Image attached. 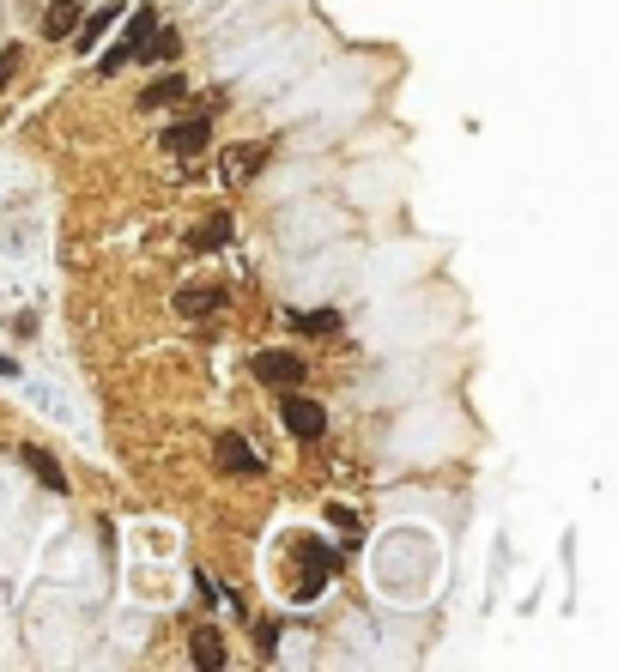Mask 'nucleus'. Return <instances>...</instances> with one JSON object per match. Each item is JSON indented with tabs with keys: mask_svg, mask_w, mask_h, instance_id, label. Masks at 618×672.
<instances>
[{
	"mask_svg": "<svg viewBox=\"0 0 618 672\" xmlns=\"http://www.w3.org/2000/svg\"><path fill=\"white\" fill-rule=\"evenodd\" d=\"M225 303V285H182L176 291V315H188V321H206L212 309Z\"/></svg>",
	"mask_w": 618,
	"mask_h": 672,
	"instance_id": "423d86ee",
	"label": "nucleus"
},
{
	"mask_svg": "<svg viewBox=\"0 0 618 672\" xmlns=\"http://www.w3.org/2000/svg\"><path fill=\"white\" fill-rule=\"evenodd\" d=\"M79 19H85V12H79V0H49V12H43V36H55V43H61V36L79 31Z\"/></svg>",
	"mask_w": 618,
	"mask_h": 672,
	"instance_id": "6e6552de",
	"label": "nucleus"
},
{
	"mask_svg": "<svg viewBox=\"0 0 618 672\" xmlns=\"http://www.w3.org/2000/svg\"><path fill=\"white\" fill-rule=\"evenodd\" d=\"M212 461H218L225 472H242V478L267 472V461H261V455H255V448H249L242 437H218V442H212Z\"/></svg>",
	"mask_w": 618,
	"mask_h": 672,
	"instance_id": "39448f33",
	"label": "nucleus"
},
{
	"mask_svg": "<svg viewBox=\"0 0 618 672\" xmlns=\"http://www.w3.org/2000/svg\"><path fill=\"white\" fill-rule=\"evenodd\" d=\"M0 376H19V358H6V352H0Z\"/></svg>",
	"mask_w": 618,
	"mask_h": 672,
	"instance_id": "a211bd4d",
	"label": "nucleus"
},
{
	"mask_svg": "<svg viewBox=\"0 0 618 672\" xmlns=\"http://www.w3.org/2000/svg\"><path fill=\"white\" fill-rule=\"evenodd\" d=\"M297 328H304V334H334L340 315H334V309H309V315H297Z\"/></svg>",
	"mask_w": 618,
	"mask_h": 672,
	"instance_id": "dca6fc26",
	"label": "nucleus"
},
{
	"mask_svg": "<svg viewBox=\"0 0 618 672\" xmlns=\"http://www.w3.org/2000/svg\"><path fill=\"white\" fill-rule=\"evenodd\" d=\"M206 139H212V122H206V115H182V122L164 128V152H170V158H194Z\"/></svg>",
	"mask_w": 618,
	"mask_h": 672,
	"instance_id": "20e7f679",
	"label": "nucleus"
},
{
	"mask_svg": "<svg viewBox=\"0 0 618 672\" xmlns=\"http://www.w3.org/2000/svg\"><path fill=\"white\" fill-rule=\"evenodd\" d=\"M225 236H231V212H212V218H206L201 231H194V249H218V242H225Z\"/></svg>",
	"mask_w": 618,
	"mask_h": 672,
	"instance_id": "ddd939ff",
	"label": "nucleus"
},
{
	"mask_svg": "<svg viewBox=\"0 0 618 672\" xmlns=\"http://www.w3.org/2000/svg\"><path fill=\"white\" fill-rule=\"evenodd\" d=\"M261 158H267V146H249V152H231V158H225V176H249V170L261 164Z\"/></svg>",
	"mask_w": 618,
	"mask_h": 672,
	"instance_id": "2eb2a0df",
	"label": "nucleus"
},
{
	"mask_svg": "<svg viewBox=\"0 0 618 672\" xmlns=\"http://www.w3.org/2000/svg\"><path fill=\"white\" fill-rule=\"evenodd\" d=\"M19 455H25V467H31L36 478H43V485H49V491H67V472L55 467V455H49V448H36V442H25V448H19Z\"/></svg>",
	"mask_w": 618,
	"mask_h": 672,
	"instance_id": "1a4fd4ad",
	"label": "nucleus"
},
{
	"mask_svg": "<svg viewBox=\"0 0 618 672\" xmlns=\"http://www.w3.org/2000/svg\"><path fill=\"white\" fill-rule=\"evenodd\" d=\"M182 98H188V79H182V73H164V79H152V85L139 91V109L152 115V109H170V103H182Z\"/></svg>",
	"mask_w": 618,
	"mask_h": 672,
	"instance_id": "0eeeda50",
	"label": "nucleus"
},
{
	"mask_svg": "<svg viewBox=\"0 0 618 672\" xmlns=\"http://www.w3.org/2000/svg\"><path fill=\"white\" fill-rule=\"evenodd\" d=\"M249 370L261 376L267 388H297V382H304V358H297V352H273V345H267V352H255V358H249Z\"/></svg>",
	"mask_w": 618,
	"mask_h": 672,
	"instance_id": "f03ea898",
	"label": "nucleus"
},
{
	"mask_svg": "<svg viewBox=\"0 0 618 672\" xmlns=\"http://www.w3.org/2000/svg\"><path fill=\"white\" fill-rule=\"evenodd\" d=\"M158 31V12H152V6H134V25H128V36H122V43H128V49H146V36Z\"/></svg>",
	"mask_w": 618,
	"mask_h": 672,
	"instance_id": "4468645a",
	"label": "nucleus"
},
{
	"mask_svg": "<svg viewBox=\"0 0 618 672\" xmlns=\"http://www.w3.org/2000/svg\"><path fill=\"white\" fill-rule=\"evenodd\" d=\"M279 418H285V431L297 442L328 437V406H315L309 394H297V388H279Z\"/></svg>",
	"mask_w": 618,
	"mask_h": 672,
	"instance_id": "f257e3e1",
	"label": "nucleus"
},
{
	"mask_svg": "<svg viewBox=\"0 0 618 672\" xmlns=\"http://www.w3.org/2000/svg\"><path fill=\"white\" fill-rule=\"evenodd\" d=\"M109 19H122V6H103V12H91V19H79L73 43H79V49H98V36L109 31Z\"/></svg>",
	"mask_w": 618,
	"mask_h": 672,
	"instance_id": "9b49d317",
	"label": "nucleus"
},
{
	"mask_svg": "<svg viewBox=\"0 0 618 672\" xmlns=\"http://www.w3.org/2000/svg\"><path fill=\"white\" fill-rule=\"evenodd\" d=\"M297 557H304V581H297V600H315V594H321V581L340 570V551H328V545L304 539V545H297Z\"/></svg>",
	"mask_w": 618,
	"mask_h": 672,
	"instance_id": "7ed1b4c3",
	"label": "nucleus"
},
{
	"mask_svg": "<svg viewBox=\"0 0 618 672\" xmlns=\"http://www.w3.org/2000/svg\"><path fill=\"white\" fill-rule=\"evenodd\" d=\"M139 55H146V61H176V55H182V36H176V31H152Z\"/></svg>",
	"mask_w": 618,
	"mask_h": 672,
	"instance_id": "f8f14e48",
	"label": "nucleus"
},
{
	"mask_svg": "<svg viewBox=\"0 0 618 672\" xmlns=\"http://www.w3.org/2000/svg\"><path fill=\"white\" fill-rule=\"evenodd\" d=\"M25 67V49H19V43H12V49H6V55H0V85H6V79H12V73Z\"/></svg>",
	"mask_w": 618,
	"mask_h": 672,
	"instance_id": "f3484780",
	"label": "nucleus"
},
{
	"mask_svg": "<svg viewBox=\"0 0 618 672\" xmlns=\"http://www.w3.org/2000/svg\"><path fill=\"white\" fill-rule=\"evenodd\" d=\"M194 667L201 672L225 667V636H218V630H194Z\"/></svg>",
	"mask_w": 618,
	"mask_h": 672,
	"instance_id": "9d476101",
	"label": "nucleus"
}]
</instances>
